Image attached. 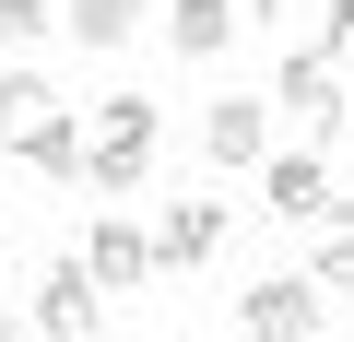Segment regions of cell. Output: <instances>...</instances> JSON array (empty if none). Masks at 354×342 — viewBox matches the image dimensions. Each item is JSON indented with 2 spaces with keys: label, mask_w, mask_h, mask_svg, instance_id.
Listing matches in <instances>:
<instances>
[{
  "label": "cell",
  "mask_w": 354,
  "mask_h": 342,
  "mask_svg": "<svg viewBox=\"0 0 354 342\" xmlns=\"http://www.w3.org/2000/svg\"><path fill=\"white\" fill-rule=\"evenodd\" d=\"M201 153L225 165V178L260 165V153H272V95H213V106H201Z\"/></svg>",
  "instance_id": "3957f363"
},
{
  "label": "cell",
  "mask_w": 354,
  "mask_h": 342,
  "mask_svg": "<svg viewBox=\"0 0 354 342\" xmlns=\"http://www.w3.org/2000/svg\"><path fill=\"white\" fill-rule=\"evenodd\" d=\"M12 153L36 165V178H59V189H71V165H83V130H71V106H48V118H36L24 142H12Z\"/></svg>",
  "instance_id": "30bf717a"
},
{
  "label": "cell",
  "mask_w": 354,
  "mask_h": 342,
  "mask_svg": "<svg viewBox=\"0 0 354 342\" xmlns=\"http://www.w3.org/2000/svg\"><path fill=\"white\" fill-rule=\"evenodd\" d=\"M272 106H295V118H307V142L330 153V130H342V59L295 48V59H283V83H272Z\"/></svg>",
  "instance_id": "277c9868"
},
{
  "label": "cell",
  "mask_w": 354,
  "mask_h": 342,
  "mask_svg": "<svg viewBox=\"0 0 354 342\" xmlns=\"http://www.w3.org/2000/svg\"><path fill=\"white\" fill-rule=\"evenodd\" d=\"M36 330H59V342H95V330H106V283H95L83 260H59V272L36 283Z\"/></svg>",
  "instance_id": "52a82bcc"
},
{
  "label": "cell",
  "mask_w": 354,
  "mask_h": 342,
  "mask_svg": "<svg viewBox=\"0 0 354 342\" xmlns=\"http://www.w3.org/2000/svg\"><path fill=\"white\" fill-rule=\"evenodd\" d=\"M342 130H354V71H342Z\"/></svg>",
  "instance_id": "e0dca14e"
},
{
  "label": "cell",
  "mask_w": 354,
  "mask_h": 342,
  "mask_svg": "<svg viewBox=\"0 0 354 342\" xmlns=\"http://www.w3.org/2000/svg\"><path fill=\"white\" fill-rule=\"evenodd\" d=\"M319 59H342V71H354V0H330V12H319Z\"/></svg>",
  "instance_id": "5bb4252c"
},
{
  "label": "cell",
  "mask_w": 354,
  "mask_h": 342,
  "mask_svg": "<svg viewBox=\"0 0 354 342\" xmlns=\"http://www.w3.org/2000/svg\"><path fill=\"white\" fill-rule=\"evenodd\" d=\"M307 283H319V295H330V283H354V201H330V213H319V272H307Z\"/></svg>",
  "instance_id": "4fadbf2b"
},
{
  "label": "cell",
  "mask_w": 354,
  "mask_h": 342,
  "mask_svg": "<svg viewBox=\"0 0 354 342\" xmlns=\"http://www.w3.org/2000/svg\"><path fill=\"white\" fill-rule=\"evenodd\" d=\"M153 142H165V106H153V95H106V106H95V142H83V165H71V189L130 201V189L153 178Z\"/></svg>",
  "instance_id": "6da1fadb"
},
{
  "label": "cell",
  "mask_w": 354,
  "mask_h": 342,
  "mask_svg": "<svg viewBox=\"0 0 354 342\" xmlns=\"http://www.w3.org/2000/svg\"><path fill=\"white\" fill-rule=\"evenodd\" d=\"M225 36H236L225 0H165V48L177 59H225Z\"/></svg>",
  "instance_id": "9c48e42d"
},
{
  "label": "cell",
  "mask_w": 354,
  "mask_h": 342,
  "mask_svg": "<svg viewBox=\"0 0 354 342\" xmlns=\"http://www.w3.org/2000/svg\"><path fill=\"white\" fill-rule=\"evenodd\" d=\"M236 330H260V342H307V330H319V283H307V272L248 283V295H236Z\"/></svg>",
  "instance_id": "5b68a950"
},
{
  "label": "cell",
  "mask_w": 354,
  "mask_h": 342,
  "mask_svg": "<svg viewBox=\"0 0 354 342\" xmlns=\"http://www.w3.org/2000/svg\"><path fill=\"white\" fill-rule=\"evenodd\" d=\"M0 330H12V295H0Z\"/></svg>",
  "instance_id": "ac0fdd59"
},
{
  "label": "cell",
  "mask_w": 354,
  "mask_h": 342,
  "mask_svg": "<svg viewBox=\"0 0 354 342\" xmlns=\"http://www.w3.org/2000/svg\"><path fill=\"white\" fill-rule=\"evenodd\" d=\"M36 24H59V0H0V36H36Z\"/></svg>",
  "instance_id": "9a60e30c"
},
{
  "label": "cell",
  "mask_w": 354,
  "mask_h": 342,
  "mask_svg": "<svg viewBox=\"0 0 354 342\" xmlns=\"http://www.w3.org/2000/svg\"><path fill=\"white\" fill-rule=\"evenodd\" d=\"M83 272H95L106 295H142V283H153V236H142L130 213H106V201H95V248H83Z\"/></svg>",
  "instance_id": "8992f818"
},
{
  "label": "cell",
  "mask_w": 354,
  "mask_h": 342,
  "mask_svg": "<svg viewBox=\"0 0 354 342\" xmlns=\"http://www.w3.org/2000/svg\"><path fill=\"white\" fill-rule=\"evenodd\" d=\"M225 12H236V24H283V0H225Z\"/></svg>",
  "instance_id": "2e32d148"
},
{
  "label": "cell",
  "mask_w": 354,
  "mask_h": 342,
  "mask_svg": "<svg viewBox=\"0 0 354 342\" xmlns=\"http://www.w3.org/2000/svg\"><path fill=\"white\" fill-rule=\"evenodd\" d=\"M330 201H342V178H330V153H319V142L260 153V213H272V225H319Z\"/></svg>",
  "instance_id": "7a4b0ae2"
},
{
  "label": "cell",
  "mask_w": 354,
  "mask_h": 342,
  "mask_svg": "<svg viewBox=\"0 0 354 342\" xmlns=\"http://www.w3.org/2000/svg\"><path fill=\"white\" fill-rule=\"evenodd\" d=\"M48 106H59V83H48V71H0V142H24Z\"/></svg>",
  "instance_id": "7c38bea8"
},
{
  "label": "cell",
  "mask_w": 354,
  "mask_h": 342,
  "mask_svg": "<svg viewBox=\"0 0 354 342\" xmlns=\"http://www.w3.org/2000/svg\"><path fill=\"white\" fill-rule=\"evenodd\" d=\"M225 248V201H165V225H153V272H201Z\"/></svg>",
  "instance_id": "ba28073f"
},
{
  "label": "cell",
  "mask_w": 354,
  "mask_h": 342,
  "mask_svg": "<svg viewBox=\"0 0 354 342\" xmlns=\"http://www.w3.org/2000/svg\"><path fill=\"white\" fill-rule=\"evenodd\" d=\"M59 24H71L83 48H130V36H142V0H59Z\"/></svg>",
  "instance_id": "8fae6325"
}]
</instances>
